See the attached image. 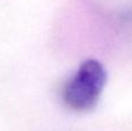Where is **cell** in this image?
Instances as JSON below:
<instances>
[{
    "instance_id": "obj_1",
    "label": "cell",
    "mask_w": 132,
    "mask_h": 131,
    "mask_svg": "<svg viewBox=\"0 0 132 131\" xmlns=\"http://www.w3.org/2000/svg\"><path fill=\"white\" fill-rule=\"evenodd\" d=\"M107 84V71L96 59L82 63L65 84L63 99L73 111L87 113L94 109Z\"/></svg>"
}]
</instances>
